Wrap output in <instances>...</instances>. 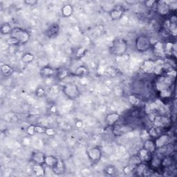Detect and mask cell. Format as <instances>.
<instances>
[{
    "instance_id": "cell-25",
    "label": "cell",
    "mask_w": 177,
    "mask_h": 177,
    "mask_svg": "<svg viewBox=\"0 0 177 177\" xmlns=\"http://www.w3.org/2000/svg\"><path fill=\"white\" fill-rule=\"evenodd\" d=\"M174 44H173L172 42H167L166 44L164 46V50H165V55L172 56L174 53Z\"/></svg>"
},
{
    "instance_id": "cell-18",
    "label": "cell",
    "mask_w": 177,
    "mask_h": 177,
    "mask_svg": "<svg viewBox=\"0 0 177 177\" xmlns=\"http://www.w3.org/2000/svg\"><path fill=\"white\" fill-rule=\"evenodd\" d=\"M62 15L64 18H69L72 15L73 13V6L70 4L64 5L61 9Z\"/></svg>"
},
{
    "instance_id": "cell-42",
    "label": "cell",
    "mask_w": 177,
    "mask_h": 177,
    "mask_svg": "<svg viewBox=\"0 0 177 177\" xmlns=\"http://www.w3.org/2000/svg\"><path fill=\"white\" fill-rule=\"evenodd\" d=\"M24 4L27 6H34L38 4V1L37 0H25Z\"/></svg>"
},
{
    "instance_id": "cell-34",
    "label": "cell",
    "mask_w": 177,
    "mask_h": 177,
    "mask_svg": "<svg viewBox=\"0 0 177 177\" xmlns=\"http://www.w3.org/2000/svg\"><path fill=\"white\" fill-rule=\"evenodd\" d=\"M68 75H69V71H68L67 69H64L62 70L60 72H58V76L61 80L66 78Z\"/></svg>"
},
{
    "instance_id": "cell-23",
    "label": "cell",
    "mask_w": 177,
    "mask_h": 177,
    "mask_svg": "<svg viewBox=\"0 0 177 177\" xmlns=\"http://www.w3.org/2000/svg\"><path fill=\"white\" fill-rule=\"evenodd\" d=\"M151 154L147 151L145 149L143 148L142 149H140L139 151V156L140 157V160H142L143 162H147L149 161L151 159Z\"/></svg>"
},
{
    "instance_id": "cell-11",
    "label": "cell",
    "mask_w": 177,
    "mask_h": 177,
    "mask_svg": "<svg viewBox=\"0 0 177 177\" xmlns=\"http://www.w3.org/2000/svg\"><path fill=\"white\" fill-rule=\"evenodd\" d=\"M154 53L159 58H165L166 55L165 53V50H164V44L160 42H157L156 44L154 45L153 48Z\"/></svg>"
},
{
    "instance_id": "cell-46",
    "label": "cell",
    "mask_w": 177,
    "mask_h": 177,
    "mask_svg": "<svg viewBox=\"0 0 177 177\" xmlns=\"http://www.w3.org/2000/svg\"><path fill=\"white\" fill-rule=\"evenodd\" d=\"M107 173H108L110 175H112L114 173V169L112 168H111V167H109V168H108L107 169Z\"/></svg>"
},
{
    "instance_id": "cell-5",
    "label": "cell",
    "mask_w": 177,
    "mask_h": 177,
    "mask_svg": "<svg viewBox=\"0 0 177 177\" xmlns=\"http://www.w3.org/2000/svg\"><path fill=\"white\" fill-rule=\"evenodd\" d=\"M87 156L91 162L96 163L102 158V151L99 147H93L88 149Z\"/></svg>"
},
{
    "instance_id": "cell-22",
    "label": "cell",
    "mask_w": 177,
    "mask_h": 177,
    "mask_svg": "<svg viewBox=\"0 0 177 177\" xmlns=\"http://www.w3.org/2000/svg\"><path fill=\"white\" fill-rule=\"evenodd\" d=\"M58 159L56 157L54 156H46L45 157V160H44V164L46 165H47L49 168H53V167L55 166V164H56Z\"/></svg>"
},
{
    "instance_id": "cell-2",
    "label": "cell",
    "mask_w": 177,
    "mask_h": 177,
    "mask_svg": "<svg viewBox=\"0 0 177 177\" xmlns=\"http://www.w3.org/2000/svg\"><path fill=\"white\" fill-rule=\"evenodd\" d=\"M11 37L15 38L19 42V44H25L28 42L30 39V33L21 28H13L12 30Z\"/></svg>"
},
{
    "instance_id": "cell-26",
    "label": "cell",
    "mask_w": 177,
    "mask_h": 177,
    "mask_svg": "<svg viewBox=\"0 0 177 177\" xmlns=\"http://www.w3.org/2000/svg\"><path fill=\"white\" fill-rule=\"evenodd\" d=\"M1 70L2 73L4 74L5 76H9V75H11L14 71L13 68L6 64H2V66L1 67Z\"/></svg>"
},
{
    "instance_id": "cell-7",
    "label": "cell",
    "mask_w": 177,
    "mask_h": 177,
    "mask_svg": "<svg viewBox=\"0 0 177 177\" xmlns=\"http://www.w3.org/2000/svg\"><path fill=\"white\" fill-rule=\"evenodd\" d=\"M156 11L160 16L168 15L170 12L168 2L165 1H156Z\"/></svg>"
},
{
    "instance_id": "cell-20",
    "label": "cell",
    "mask_w": 177,
    "mask_h": 177,
    "mask_svg": "<svg viewBox=\"0 0 177 177\" xmlns=\"http://www.w3.org/2000/svg\"><path fill=\"white\" fill-rule=\"evenodd\" d=\"M147 168H148V167H147L146 163L142 161L141 163H139V165L136 166L134 171H135L138 176H143Z\"/></svg>"
},
{
    "instance_id": "cell-40",
    "label": "cell",
    "mask_w": 177,
    "mask_h": 177,
    "mask_svg": "<svg viewBox=\"0 0 177 177\" xmlns=\"http://www.w3.org/2000/svg\"><path fill=\"white\" fill-rule=\"evenodd\" d=\"M27 132L29 136H33L35 134V125L31 124V125L28 127Z\"/></svg>"
},
{
    "instance_id": "cell-8",
    "label": "cell",
    "mask_w": 177,
    "mask_h": 177,
    "mask_svg": "<svg viewBox=\"0 0 177 177\" xmlns=\"http://www.w3.org/2000/svg\"><path fill=\"white\" fill-rule=\"evenodd\" d=\"M113 133L116 136H123L124 134L132 132L133 128L132 127L126 124H119V125H114Z\"/></svg>"
},
{
    "instance_id": "cell-9",
    "label": "cell",
    "mask_w": 177,
    "mask_h": 177,
    "mask_svg": "<svg viewBox=\"0 0 177 177\" xmlns=\"http://www.w3.org/2000/svg\"><path fill=\"white\" fill-rule=\"evenodd\" d=\"M142 70L145 73L152 74L154 73V70L155 68V61L153 60H145L142 65Z\"/></svg>"
},
{
    "instance_id": "cell-19",
    "label": "cell",
    "mask_w": 177,
    "mask_h": 177,
    "mask_svg": "<svg viewBox=\"0 0 177 177\" xmlns=\"http://www.w3.org/2000/svg\"><path fill=\"white\" fill-rule=\"evenodd\" d=\"M110 17L113 20H118L121 18L123 14V11L121 8H115L110 11Z\"/></svg>"
},
{
    "instance_id": "cell-31",
    "label": "cell",
    "mask_w": 177,
    "mask_h": 177,
    "mask_svg": "<svg viewBox=\"0 0 177 177\" xmlns=\"http://www.w3.org/2000/svg\"><path fill=\"white\" fill-rule=\"evenodd\" d=\"M34 60V55L30 53H27L23 55L22 58V61L24 63H30L33 60Z\"/></svg>"
},
{
    "instance_id": "cell-43",
    "label": "cell",
    "mask_w": 177,
    "mask_h": 177,
    "mask_svg": "<svg viewBox=\"0 0 177 177\" xmlns=\"http://www.w3.org/2000/svg\"><path fill=\"white\" fill-rule=\"evenodd\" d=\"M7 42H8V44H11V45L19 44V41H18V40H16L15 38H12V37H11V38H10L8 39V41H7Z\"/></svg>"
},
{
    "instance_id": "cell-17",
    "label": "cell",
    "mask_w": 177,
    "mask_h": 177,
    "mask_svg": "<svg viewBox=\"0 0 177 177\" xmlns=\"http://www.w3.org/2000/svg\"><path fill=\"white\" fill-rule=\"evenodd\" d=\"M162 158L159 154H154L150 159V165L154 169H158L161 166Z\"/></svg>"
},
{
    "instance_id": "cell-29",
    "label": "cell",
    "mask_w": 177,
    "mask_h": 177,
    "mask_svg": "<svg viewBox=\"0 0 177 177\" xmlns=\"http://www.w3.org/2000/svg\"><path fill=\"white\" fill-rule=\"evenodd\" d=\"M160 97L161 98H168L172 96V90L170 88H166L159 91Z\"/></svg>"
},
{
    "instance_id": "cell-13",
    "label": "cell",
    "mask_w": 177,
    "mask_h": 177,
    "mask_svg": "<svg viewBox=\"0 0 177 177\" xmlns=\"http://www.w3.org/2000/svg\"><path fill=\"white\" fill-rule=\"evenodd\" d=\"M45 157H46V155L44 153L37 151V152H34L32 154L31 159L35 163L43 165V164H44Z\"/></svg>"
},
{
    "instance_id": "cell-21",
    "label": "cell",
    "mask_w": 177,
    "mask_h": 177,
    "mask_svg": "<svg viewBox=\"0 0 177 177\" xmlns=\"http://www.w3.org/2000/svg\"><path fill=\"white\" fill-rule=\"evenodd\" d=\"M33 170L35 172V175L38 176H44L45 174V169L43 165H41V164L35 163V165L33 167Z\"/></svg>"
},
{
    "instance_id": "cell-12",
    "label": "cell",
    "mask_w": 177,
    "mask_h": 177,
    "mask_svg": "<svg viewBox=\"0 0 177 177\" xmlns=\"http://www.w3.org/2000/svg\"><path fill=\"white\" fill-rule=\"evenodd\" d=\"M120 116L119 114L116 112L110 113L106 116L105 122L109 126H114L115 125L116 123L119 120Z\"/></svg>"
},
{
    "instance_id": "cell-27",
    "label": "cell",
    "mask_w": 177,
    "mask_h": 177,
    "mask_svg": "<svg viewBox=\"0 0 177 177\" xmlns=\"http://www.w3.org/2000/svg\"><path fill=\"white\" fill-rule=\"evenodd\" d=\"M13 28L11 27V26L8 23H4V24L2 25L1 27V29H0V31L2 34H11Z\"/></svg>"
},
{
    "instance_id": "cell-37",
    "label": "cell",
    "mask_w": 177,
    "mask_h": 177,
    "mask_svg": "<svg viewBox=\"0 0 177 177\" xmlns=\"http://www.w3.org/2000/svg\"><path fill=\"white\" fill-rule=\"evenodd\" d=\"M46 128L47 127L40 126V125H35V133L38 134H45Z\"/></svg>"
},
{
    "instance_id": "cell-30",
    "label": "cell",
    "mask_w": 177,
    "mask_h": 177,
    "mask_svg": "<svg viewBox=\"0 0 177 177\" xmlns=\"http://www.w3.org/2000/svg\"><path fill=\"white\" fill-rule=\"evenodd\" d=\"M172 157H170L169 156L164 157L162 159V163H161V166L164 167V168H170L172 166Z\"/></svg>"
},
{
    "instance_id": "cell-33",
    "label": "cell",
    "mask_w": 177,
    "mask_h": 177,
    "mask_svg": "<svg viewBox=\"0 0 177 177\" xmlns=\"http://www.w3.org/2000/svg\"><path fill=\"white\" fill-rule=\"evenodd\" d=\"M87 49L85 47H80L77 50L76 53H75V56H76L77 58H81L87 53Z\"/></svg>"
},
{
    "instance_id": "cell-15",
    "label": "cell",
    "mask_w": 177,
    "mask_h": 177,
    "mask_svg": "<svg viewBox=\"0 0 177 177\" xmlns=\"http://www.w3.org/2000/svg\"><path fill=\"white\" fill-rule=\"evenodd\" d=\"M53 171L56 174H62L65 172V165L63 160L58 159V161L53 168Z\"/></svg>"
},
{
    "instance_id": "cell-10",
    "label": "cell",
    "mask_w": 177,
    "mask_h": 177,
    "mask_svg": "<svg viewBox=\"0 0 177 177\" xmlns=\"http://www.w3.org/2000/svg\"><path fill=\"white\" fill-rule=\"evenodd\" d=\"M143 148L145 149L147 151H148L151 154H154L157 149L154 140L152 139V138H151V139L145 140V141H144Z\"/></svg>"
},
{
    "instance_id": "cell-39",
    "label": "cell",
    "mask_w": 177,
    "mask_h": 177,
    "mask_svg": "<svg viewBox=\"0 0 177 177\" xmlns=\"http://www.w3.org/2000/svg\"><path fill=\"white\" fill-rule=\"evenodd\" d=\"M55 134V129L54 128H52V127H47L46 128V132L45 134H47L48 136H53Z\"/></svg>"
},
{
    "instance_id": "cell-28",
    "label": "cell",
    "mask_w": 177,
    "mask_h": 177,
    "mask_svg": "<svg viewBox=\"0 0 177 177\" xmlns=\"http://www.w3.org/2000/svg\"><path fill=\"white\" fill-rule=\"evenodd\" d=\"M141 162H142V160H140L139 155H134V156L131 157V158L129 159V165L135 167V168H136V166L137 165H139V164Z\"/></svg>"
},
{
    "instance_id": "cell-41",
    "label": "cell",
    "mask_w": 177,
    "mask_h": 177,
    "mask_svg": "<svg viewBox=\"0 0 177 177\" xmlns=\"http://www.w3.org/2000/svg\"><path fill=\"white\" fill-rule=\"evenodd\" d=\"M140 137H141L142 139H144L145 140H147V139H151L148 131H147V130H143L142 131L141 134H140Z\"/></svg>"
},
{
    "instance_id": "cell-14",
    "label": "cell",
    "mask_w": 177,
    "mask_h": 177,
    "mask_svg": "<svg viewBox=\"0 0 177 177\" xmlns=\"http://www.w3.org/2000/svg\"><path fill=\"white\" fill-rule=\"evenodd\" d=\"M59 31H60V27L57 24H53L51 25L47 29L46 34L50 38H55L58 35Z\"/></svg>"
},
{
    "instance_id": "cell-1",
    "label": "cell",
    "mask_w": 177,
    "mask_h": 177,
    "mask_svg": "<svg viewBox=\"0 0 177 177\" xmlns=\"http://www.w3.org/2000/svg\"><path fill=\"white\" fill-rule=\"evenodd\" d=\"M127 49V42L124 39H116L111 45L110 51L112 54L116 55V56H119V55L125 53Z\"/></svg>"
},
{
    "instance_id": "cell-44",
    "label": "cell",
    "mask_w": 177,
    "mask_h": 177,
    "mask_svg": "<svg viewBox=\"0 0 177 177\" xmlns=\"http://www.w3.org/2000/svg\"><path fill=\"white\" fill-rule=\"evenodd\" d=\"M169 6L170 11H176V8H177V3H176V2H172V4H169Z\"/></svg>"
},
{
    "instance_id": "cell-3",
    "label": "cell",
    "mask_w": 177,
    "mask_h": 177,
    "mask_svg": "<svg viewBox=\"0 0 177 177\" xmlns=\"http://www.w3.org/2000/svg\"><path fill=\"white\" fill-rule=\"evenodd\" d=\"M62 92L66 96L68 99L75 100L79 98L80 96V91L79 88L75 84H67L62 87Z\"/></svg>"
},
{
    "instance_id": "cell-38",
    "label": "cell",
    "mask_w": 177,
    "mask_h": 177,
    "mask_svg": "<svg viewBox=\"0 0 177 177\" xmlns=\"http://www.w3.org/2000/svg\"><path fill=\"white\" fill-rule=\"evenodd\" d=\"M144 4L146 6V7L147 8H153L154 6H156V1L155 0H148V1H145L144 2Z\"/></svg>"
},
{
    "instance_id": "cell-32",
    "label": "cell",
    "mask_w": 177,
    "mask_h": 177,
    "mask_svg": "<svg viewBox=\"0 0 177 177\" xmlns=\"http://www.w3.org/2000/svg\"><path fill=\"white\" fill-rule=\"evenodd\" d=\"M129 101L133 105H139V104L140 103V98L134 94L130 95L129 96Z\"/></svg>"
},
{
    "instance_id": "cell-45",
    "label": "cell",
    "mask_w": 177,
    "mask_h": 177,
    "mask_svg": "<svg viewBox=\"0 0 177 177\" xmlns=\"http://www.w3.org/2000/svg\"><path fill=\"white\" fill-rule=\"evenodd\" d=\"M125 2L127 3V4H129V5H135L136 4H139V1H136V0H130V1H125Z\"/></svg>"
},
{
    "instance_id": "cell-24",
    "label": "cell",
    "mask_w": 177,
    "mask_h": 177,
    "mask_svg": "<svg viewBox=\"0 0 177 177\" xmlns=\"http://www.w3.org/2000/svg\"><path fill=\"white\" fill-rule=\"evenodd\" d=\"M88 68L82 65V66H79L76 68V69L75 71V75L78 77H84L88 73Z\"/></svg>"
},
{
    "instance_id": "cell-6",
    "label": "cell",
    "mask_w": 177,
    "mask_h": 177,
    "mask_svg": "<svg viewBox=\"0 0 177 177\" xmlns=\"http://www.w3.org/2000/svg\"><path fill=\"white\" fill-rule=\"evenodd\" d=\"M156 149H159L162 148V147L167 146L171 142V138L168 134H160L158 137L156 138L154 140Z\"/></svg>"
},
{
    "instance_id": "cell-16",
    "label": "cell",
    "mask_w": 177,
    "mask_h": 177,
    "mask_svg": "<svg viewBox=\"0 0 177 177\" xmlns=\"http://www.w3.org/2000/svg\"><path fill=\"white\" fill-rule=\"evenodd\" d=\"M55 73H56V70H55L54 68L49 66L44 67L40 70V74L42 76L45 78L52 77Z\"/></svg>"
},
{
    "instance_id": "cell-36",
    "label": "cell",
    "mask_w": 177,
    "mask_h": 177,
    "mask_svg": "<svg viewBox=\"0 0 177 177\" xmlns=\"http://www.w3.org/2000/svg\"><path fill=\"white\" fill-rule=\"evenodd\" d=\"M117 58L119 59V61H120L123 63V62H125L127 60H129V55L124 53L121 55H119V56H117Z\"/></svg>"
},
{
    "instance_id": "cell-35",
    "label": "cell",
    "mask_w": 177,
    "mask_h": 177,
    "mask_svg": "<svg viewBox=\"0 0 177 177\" xmlns=\"http://www.w3.org/2000/svg\"><path fill=\"white\" fill-rule=\"evenodd\" d=\"M45 89L44 88L42 87H39L37 88V90L35 91V94L36 96L39 98H41V97H43L44 95H45Z\"/></svg>"
},
{
    "instance_id": "cell-4",
    "label": "cell",
    "mask_w": 177,
    "mask_h": 177,
    "mask_svg": "<svg viewBox=\"0 0 177 177\" xmlns=\"http://www.w3.org/2000/svg\"><path fill=\"white\" fill-rule=\"evenodd\" d=\"M136 50L139 52H145L149 50L151 47L149 39L145 35H139L135 41Z\"/></svg>"
}]
</instances>
